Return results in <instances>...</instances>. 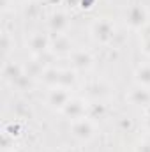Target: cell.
<instances>
[{
  "label": "cell",
  "mask_w": 150,
  "mask_h": 152,
  "mask_svg": "<svg viewBox=\"0 0 150 152\" xmlns=\"http://www.w3.org/2000/svg\"><path fill=\"white\" fill-rule=\"evenodd\" d=\"M94 36L97 39H108L111 36V27H110L108 23H99V25H95Z\"/></svg>",
  "instance_id": "obj_1"
},
{
  "label": "cell",
  "mask_w": 150,
  "mask_h": 152,
  "mask_svg": "<svg viewBox=\"0 0 150 152\" xmlns=\"http://www.w3.org/2000/svg\"><path fill=\"white\" fill-rule=\"evenodd\" d=\"M129 20H131L133 25H141L143 20H145V12H143L140 7H136V9H133V11L129 12Z\"/></svg>",
  "instance_id": "obj_2"
},
{
  "label": "cell",
  "mask_w": 150,
  "mask_h": 152,
  "mask_svg": "<svg viewBox=\"0 0 150 152\" xmlns=\"http://www.w3.org/2000/svg\"><path fill=\"white\" fill-rule=\"evenodd\" d=\"M74 133L78 134V136H90L92 127H90L88 122H79V124H76L74 126Z\"/></svg>",
  "instance_id": "obj_3"
},
{
  "label": "cell",
  "mask_w": 150,
  "mask_h": 152,
  "mask_svg": "<svg viewBox=\"0 0 150 152\" xmlns=\"http://www.w3.org/2000/svg\"><path fill=\"white\" fill-rule=\"evenodd\" d=\"M50 101H51V104H55V103H58V104H66V101H67V94H64L62 90H53L51 96H50Z\"/></svg>",
  "instance_id": "obj_4"
},
{
  "label": "cell",
  "mask_w": 150,
  "mask_h": 152,
  "mask_svg": "<svg viewBox=\"0 0 150 152\" xmlns=\"http://www.w3.org/2000/svg\"><path fill=\"white\" fill-rule=\"evenodd\" d=\"M133 97H134L136 103H147V101L150 99V96L147 94V90H143V88L134 90V92H133Z\"/></svg>",
  "instance_id": "obj_5"
},
{
  "label": "cell",
  "mask_w": 150,
  "mask_h": 152,
  "mask_svg": "<svg viewBox=\"0 0 150 152\" xmlns=\"http://www.w3.org/2000/svg\"><path fill=\"white\" fill-rule=\"evenodd\" d=\"M44 44H46V41L42 36H34L32 41H30V46L36 50V51H41V50H44Z\"/></svg>",
  "instance_id": "obj_6"
},
{
  "label": "cell",
  "mask_w": 150,
  "mask_h": 152,
  "mask_svg": "<svg viewBox=\"0 0 150 152\" xmlns=\"http://www.w3.org/2000/svg\"><path fill=\"white\" fill-rule=\"evenodd\" d=\"M138 80L145 85H150V67H141L138 71Z\"/></svg>",
  "instance_id": "obj_7"
},
{
  "label": "cell",
  "mask_w": 150,
  "mask_h": 152,
  "mask_svg": "<svg viewBox=\"0 0 150 152\" xmlns=\"http://www.w3.org/2000/svg\"><path fill=\"white\" fill-rule=\"evenodd\" d=\"M81 103H76V101H73V103H67V108H66V113H73V115H79L81 113Z\"/></svg>",
  "instance_id": "obj_8"
},
{
  "label": "cell",
  "mask_w": 150,
  "mask_h": 152,
  "mask_svg": "<svg viewBox=\"0 0 150 152\" xmlns=\"http://www.w3.org/2000/svg\"><path fill=\"white\" fill-rule=\"evenodd\" d=\"M88 55H85V53H78L74 55V64L76 66H79V67H85V66H88Z\"/></svg>",
  "instance_id": "obj_9"
},
{
  "label": "cell",
  "mask_w": 150,
  "mask_h": 152,
  "mask_svg": "<svg viewBox=\"0 0 150 152\" xmlns=\"http://www.w3.org/2000/svg\"><path fill=\"white\" fill-rule=\"evenodd\" d=\"M64 23H66V21H64V16H62V14L53 16V20H51V27H53V28H57V30H58V28H60V25H64Z\"/></svg>",
  "instance_id": "obj_10"
},
{
  "label": "cell",
  "mask_w": 150,
  "mask_h": 152,
  "mask_svg": "<svg viewBox=\"0 0 150 152\" xmlns=\"http://www.w3.org/2000/svg\"><path fill=\"white\" fill-rule=\"evenodd\" d=\"M140 152H150V143H143L140 147Z\"/></svg>",
  "instance_id": "obj_11"
},
{
  "label": "cell",
  "mask_w": 150,
  "mask_h": 152,
  "mask_svg": "<svg viewBox=\"0 0 150 152\" xmlns=\"http://www.w3.org/2000/svg\"><path fill=\"white\" fill-rule=\"evenodd\" d=\"M64 152H71V151H64Z\"/></svg>",
  "instance_id": "obj_12"
},
{
  "label": "cell",
  "mask_w": 150,
  "mask_h": 152,
  "mask_svg": "<svg viewBox=\"0 0 150 152\" xmlns=\"http://www.w3.org/2000/svg\"><path fill=\"white\" fill-rule=\"evenodd\" d=\"M149 124H150V118H149Z\"/></svg>",
  "instance_id": "obj_13"
}]
</instances>
